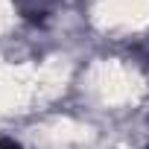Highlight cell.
I'll use <instances>...</instances> for the list:
<instances>
[{
  "mask_svg": "<svg viewBox=\"0 0 149 149\" xmlns=\"http://www.w3.org/2000/svg\"><path fill=\"white\" fill-rule=\"evenodd\" d=\"M0 149H21L15 140H9V137H3V140H0Z\"/></svg>",
  "mask_w": 149,
  "mask_h": 149,
  "instance_id": "1",
  "label": "cell"
}]
</instances>
